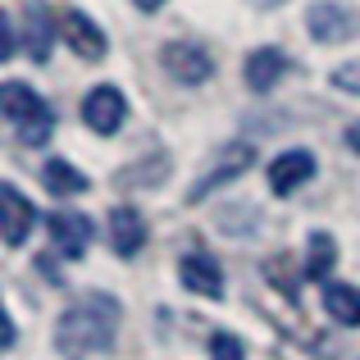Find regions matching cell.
I'll return each instance as SVG.
<instances>
[{"instance_id":"cell-20","label":"cell","mask_w":360,"mask_h":360,"mask_svg":"<svg viewBox=\"0 0 360 360\" xmlns=\"http://www.w3.org/2000/svg\"><path fill=\"white\" fill-rule=\"evenodd\" d=\"M347 146H352L356 155H360V123H352V128H347Z\"/></svg>"},{"instance_id":"cell-11","label":"cell","mask_w":360,"mask_h":360,"mask_svg":"<svg viewBox=\"0 0 360 360\" xmlns=\"http://www.w3.org/2000/svg\"><path fill=\"white\" fill-rule=\"evenodd\" d=\"M110 246L119 255H137L146 246V219L137 205H115L110 210Z\"/></svg>"},{"instance_id":"cell-4","label":"cell","mask_w":360,"mask_h":360,"mask_svg":"<svg viewBox=\"0 0 360 360\" xmlns=\"http://www.w3.org/2000/svg\"><path fill=\"white\" fill-rule=\"evenodd\" d=\"M251 165H255V146H251V141H229V146H224V155L210 165V174H201V178H196L192 201H205V196H210L214 187H229L233 178H242Z\"/></svg>"},{"instance_id":"cell-13","label":"cell","mask_w":360,"mask_h":360,"mask_svg":"<svg viewBox=\"0 0 360 360\" xmlns=\"http://www.w3.org/2000/svg\"><path fill=\"white\" fill-rule=\"evenodd\" d=\"M306 27L315 41H342L347 32H352V14H347L342 5H315L306 14Z\"/></svg>"},{"instance_id":"cell-14","label":"cell","mask_w":360,"mask_h":360,"mask_svg":"<svg viewBox=\"0 0 360 360\" xmlns=\"http://www.w3.org/2000/svg\"><path fill=\"white\" fill-rule=\"evenodd\" d=\"M324 310L342 328H356L360 324V288H352V283H324Z\"/></svg>"},{"instance_id":"cell-15","label":"cell","mask_w":360,"mask_h":360,"mask_svg":"<svg viewBox=\"0 0 360 360\" xmlns=\"http://www.w3.org/2000/svg\"><path fill=\"white\" fill-rule=\"evenodd\" d=\"M51 37H55L51 9H46V5H32V9L23 14V46H27V55H32L37 64L51 55Z\"/></svg>"},{"instance_id":"cell-10","label":"cell","mask_w":360,"mask_h":360,"mask_svg":"<svg viewBox=\"0 0 360 360\" xmlns=\"http://www.w3.org/2000/svg\"><path fill=\"white\" fill-rule=\"evenodd\" d=\"M178 278H183L187 292H196V297H224V269L219 260H210V255H183L178 260Z\"/></svg>"},{"instance_id":"cell-19","label":"cell","mask_w":360,"mask_h":360,"mask_svg":"<svg viewBox=\"0 0 360 360\" xmlns=\"http://www.w3.org/2000/svg\"><path fill=\"white\" fill-rule=\"evenodd\" d=\"M333 78H338V87H347V91H360V69H356V64H347V69H338Z\"/></svg>"},{"instance_id":"cell-9","label":"cell","mask_w":360,"mask_h":360,"mask_svg":"<svg viewBox=\"0 0 360 360\" xmlns=\"http://www.w3.org/2000/svg\"><path fill=\"white\" fill-rule=\"evenodd\" d=\"M51 242H55L60 255L78 260V255L91 246V219L87 214H73V210H55L51 214Z\"/></svg>"},{"instance_id":"cell-8","label":"cell","mask_w":360,"mask_h":360,"mask_svg":"<svg viewBox=\"0 0 360 360\" xmlns=\"http://www.w3.org/2000/svg\"><path fill=\"white\" fill-rule=\"evenodd\" d=\"M288 69H292L288 51H278V46H255V51L246 55V87L251 91H274Z\"/></svg>"},{"instance_id":"cell-21","label":"cell","mask_w":360,"mask_h":360,"mask_svg":"<svg viewBox=\"0 0 360 360\" xmlns=\"http://www.w3.org/2000/svg\"><path fill=\"white\" fill-rule=\"evenodd\" d=\"M132 5H137V9H146V14H155V9L165 5V0H132Z\"/></svg>"},{"instance_id":"cell-18","label":"cell","mask_w":360,"mask_h":360,"mask_svg":"<svg viewBox=\"0 0 360 360\" xmlns=\"http://www.w3.org/2000/svg\"><path fill=\"white\" fill-rule=\"evenodd\" d=\"M210 360H246V347L238 333H214L210 338Z\"/></svg>"},{"instance_id":"cell-1","label":"cell","mask_w":360,"mask_h":360,"mask_svg":"<svg viewBox=\"0 0 360 360\" xmlns=\"http://www.w3.org/2000/svg\"><path fill=\"white\" fill-rule=\"evenodd\" d=\"M119 319H123L119 301L105 297V292H91V297L73 301L60 315V324H55V347L73 360L110 352V347H115V333H119Z\"/></svg>"},{"instance_id":"cell-17","label":"cell","mask_w":360,"mask_h":360,"mask_svg":"<svg viewBox=\"0 0 360 360\" xmlns=\"http://www.w3.org/2000/svg\"><path fill=\"white\" fill-rule=\"evenodd\" d=\"M333 260H338V242L328 238V233H310V242H306V278H328Z\"/></svg>"},{"instance_id":"cell-12","label":"cell","mask_w":360,"mask_h":360,"mask_svg":"<svg viewBox=\"0 0 360 360\" xmlns=\"http://www.w3.org/2000/svg\"><path fill=\"white\" fill-rule=\"evenodd\" d=\"M60 27H64V37L73 41V51H78L82 60H101V55H105V32H101L82 9H64Z\"/></svg>"},{"instance_id":"cell-7","label":"cell","mask_w":360,"mask_h":360,"mask_svg":"<svg viewBox=\"0 0 360 360\" xmlns=\"http://www.w3.org/2000/svg\"><path fill=\"white\" fill-rule=\"evenodd\" d=\"M310 178H315V155L310 150H283V155H274L269 165V192L274 196H292L297 187H306Z\"/></svg>"},{"instance_id":"cell-2","label":"cell","mask_w":360,"mask_h":360,"mask_svg":"<svg viewBox=\"0 0 360 360\" xmlns=\"http://www.w3.org/2000/svg\"><path fill=\"white\" fill-rule=\"evenodd\" d=\"M0 115L18 128V141H23V146H41V141L51 137V105L18 78H9L5 87H0Z\"/></svg>"},{"instance_id":"cell-3","label":"cell","mask_w":360,"mask_h":360,"mask_svg":"<svg viewBox=\"0 0 360 360\" xmlns=\"http://www.w3.org/2000/svg\"><path fill=\"white\" fill-rule=\"evenodd\" d=\"M160 64H165L169 78H178L183 87H201V82L214 73L210 51H205V46H196V41H169L165 51H160Z\"/></svg>"},{"instance_id":"cell-6","label":"cell","mask_w":360,"mask_h":360,"mask_svg":"<svg viewBox=\"0 0 360 360\" xmlns=\"http://www.w3.org/2000/svg\"><path fill=\"white\" fill-rule=\"evenodd\" d=\"M0 229H5V242L9 246H23L27 233L37 229V205L27 201L14 183L0 187Z\"/></svg>"},{"instance_id":"cell-16","label":"cell","mask_w":360,"mask_h":360,"mask_svg":"<svg viewBox=\"0 0 360 360\" xmlns=\"http://www.w3.org/2000/svg\"><path fill=\"white\" fill-rule=\"evenodd\" d=\"M41 183H46V192H51V196H78V192H87V174L73 169L69 160H46V165H41Z\"/></svg>"},{"instance_id":"cell-5","label":"cell","mask_w":360,"mask_h":360,"mask_svg":"<svg viewBox=\"0 0 360 360\" xmlns=\"http://www.w3.org/2000/svg\"><path fill=\"white\" fill-rule=\"evenodd\" d=\"M82 119H87L91 132H101V137H110V132L123 128V119H128V101H123L119 87H91L87 101H82Z\"/></svg>"}]
</instances>
